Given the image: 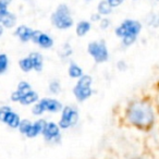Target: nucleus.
<instances>
[{
    "instance_id": "5",
    "label": "nucleus",
    "mask_w": 159,
    "mask_h": 159,
    "mask_svg": "<svg viewBox=\"0 0 159 159\" xmlns=\"http://www.w3.org/2000/svg\"><path fill=\"white\" fill-rule=\"evenodd\" d=\"M89 53L94 58L96 62L102 63L108 59V49L104 42H93L87 47Z\"/></svg>"
},
{
    "instance_id": "26",
    "label": "nucleus",
    "mask_w": 159,
    "mask_h": 159,
    "mask_svg": "<svg viewBox=\"0 0 159 159\" xmlns=\"http://www.w3.org/2000/svg\"><path fill=\"white\" fill-rule=\"evenodd\" d=\"M2 33H3V29H2V25L0 24V36L2 35Z\"/></svg>"
},
{
    "instance_id": "16",
    "label": "nucleus",
    "mask_w": 159,
    "mask_h": 159,
    "mask_svg": "<svg viewBox=\"0 0 159 159\" xmlns=\"http://www.w3.org/2000/svg\"><path fill=\"white\" fill-rule=\"evenodd\" d=\"M30 58L32 59L33 62V66L36 71H42L43 69V57L40 53L38 52H33L30 55Z\"/></svg>"
},
{
    "instance_id": "21",
    "label": "nucleus",
    "mask_w": 159,
    "mask_h": 159,
    "mask_svg": "<svg viewBox=\"0 0 159 159\" xmlns=\"http://www.w3.org/2000/svg\"><path fill=\"white\" fill-rule=\"evenodd\" d=\"M8 57L5 53H0V74L1 73H5L8 69Z\"/></svg>"
},
{
    "instance_id": "22",
    "label": "nucleus",
    "mask_w": 159,
    "mask_h": 159,
    "mask_svg": "<svg viewBox=\"0 0 159 159\" xmlns=\"http://www.w3.org/2000/svg\"><path fill=\"white\" fill-rule=\"evenodd\" d=\"M147 24L154 27L159 26V14H150L147 20Z\"/></svg>"
},
{
    "instance_id": "9",
    "label": "nucleus",
    "mask_w": 159,
    "mask_h": 159,
    "mask_svg": "<svg viewBox=\"0 0 159 159\" xmlns=\"http://www.w3.org/2000/svg\"><path fill=\"white\" fill-rule=\"evenodd\" d=\"M0 120L5 122V123H7L11 128H18L21 123L19 116L16 112H13L11 110V108L6 106L0 108Z\"/></svg>"
},
{
    "instance_id": "25",
    "label": "nucleus",
    "mask_w": 159,
    "mask_h": 159,
    "mask_svg": "<svg viewBox=\"0 0 159 159\" xmlns=\"http://www.w3.org/2000/svg\"><path fill=\"white\" fill-rule=\"evenodd\" d=\"M110 25V21L108 20V19H104V20L102 21V29H107V27Z\"/></svg>"
},
{
    "instance_id": "2",
    "label": "nucleus",
    "mask_w": 159,
    "mask_h": 159,
    "mask_svg": "<svg viewBox=\"0 0 159 159\" xmlns=\"http://www.w3.org/2000/svg\"><path fill=\"white\" fill-rule=\"evenodd\" d=\"M141 32V24L137 21L126 20L116 30V33L122 38V44L124 46H130L135 42L137 35Z\"/></svg>"
},
{
    "instance_id": "28",
    "label": "nucleus",
    "mask_w": 159,
    "mask_h": 159,
    "mask_svg": "<svg viewBox=\"0 0 159 159\" xmlns=\"http://www.w3.org/2000/svg\"><path fill=\"white\" fill-rule=\"evenodd\" d=\"M136 159H139V158H136Z\"/></svg>"
},
{
    "instance_id": "19",
    "label": "nucleus",
    "mask_w": 159,
    "mask_h": 159,
    "mask_svg": "<svg viewBox=\"0 0 159 159\" xmlns=\"http://www.w3.org/2000/svg\"><path fill=\"white\" fill-rule=\"evenodd\" d=\"M69 75L71 77H80L82 75V69L80 68L77 64L71 63L70 68H69Z\"/></svg>"
},
{
    "instance_id": "24",
    "label": "nucleus",
    "mask_w": 159,
    "mask_h": 159,
    "mask_svg": "<svg viewBox=\"0 0 159 159\" xmlns=\"http://www.w3.org/2000/svg\"><path fill=\"white\" fill-rule=\"evenodd\" d=\"M106 1L111 6V7H118V6H120L122 2H123L124 0H106Z\"/></svg>"
},
{
    "instance_id": "20",
    "label": "nucleus",
    "mask_w": 159,
    "mask_h": 159,
    "mask_svg": "<svg viewBox=\"0 0 159 159\" xmlns=\"http://www.w3.org/2000/svg\"><path fill=\"white\" fill-rule=\"evenodd\" d=\"M111 9H112V7H111V6L107 2L106 0H104V1H100L99 5H98V12H99L100 14H109V13H111Z\"/></svg>"
},
{
    "instance_id": "6",
    "label": "nucleus",
    "mask_w": 159,
    "mask_h": 159,
    "mask_svg": "<svg viewBox=\"0 0 159 159\" xmlns=\"http://www.w3.org/2000/svg\"><path fill=\"white\" fill-rule=\"evenodd\" d=\"M46 122L43 121V120H39V121L35 122V123H31L30 121H22L19 125L20 128V131L25 134L29 137H34L36 135H38L40 132H43V129H44V125Z\"/></svg>"
},
{
    "instance_id": "23",
    "label": "nucleus",
    "mask_w": 159,
    "mask_h": 159,
    "mask_svg": "<svg viewBox=\"0 0 159 159\" xmlns=\"http://www.w3.org/2000/svg\"><path fill=\"white\" fill-rule=\"evenodd\" d=\"M49 89H50L51 93L53 94H58L60 92V84L58 81H52L49 85Z\"/></svg>"
},
{
    "instance_id": "8",
    "label": "nucleus",
    "mask_w": 159,
    "mask_h": 159,
    "mask_svg": "<svg viewBox=\"0 0 159 159\" xmlns=\"http://www.w3.org/2000/svg\"><path fill=\"white\" fill-rule=\"evenodd\" d=\"M11 0H0V23L6 27H12L16 24V16L8 11Z\"/></svg>"
},
{
    "instance_id": "27",
    "label": "nucleus",
    "mask_w": 159,
    "mask_h": 159,
    "mask_svg": "<svg viewBox=\"0 0 159 159\" xmlns=\"http://www.w3.org/2000/svg\"><path fill=\"white\" fill-rule=\"evenodd\" d=\"M93 20L94 21H96V20H99V16H93Z\"/></svg>"
},
{
    "instance_id": "29",
    "label": "nucleus",
    "mask_w": 159,
    "mask_h": 159,
    "mask_svg": "<svg viewBox=\"0 0 159 159\" xmlns=\"http://www.w3.org/2000/svg\"><path fill=\"white\" fill-rule=\"evenodd\" d=\"M158 1H159V0H158Z\"/></svg>"
},
{
    "instance_id": "17",
    "label": "nucleus",
    "mask_w": 159,
    "mask_h": 159,
    "mask_svg": "<svg viewBox=\"0 0 159 159\" xmlns=\"http://www.w3.org/2000/svg\"><path fill=\"white\" fill-rule=\"evenodd\" d=\"M91 30V24L86 21H82V22H80L77 24V27H76V34L79 36H84L86 35L87 32Z\"/></svg>"
},
{
    "instance_id": "15",
    "label": "nucleus",
    "mask_w": 159,
    "mask_h": 159,
    "mask_svg": "<svg viewBox=\"0 0 159 159\" xmlns=\"http://www.w3.org/2000/svg\"><path fill=\"white\" fill-rule=\"evenodd\" d=\"M37 98H38L37 94H36L34 91H32V89H30L29 92H26V93L23 94V95L21 96V98H20L19 102L23 105H30V104L35 102L36 100H37Z\"/></svg>"
},
{
    "instance_id": "11",
    "label": "nucleus",
    "mask_w": 159,
    "mask_h": 159,
    "mask_svg": "<svg viewBox=\"0 0 159 159\" xmlns=\"http://www.w3.org/2000/svg\"><path fill=\"white\" fill-rule=\"evenodd\" d=\"M43 134L44 137L48 142H57L60 139V132L59 128L53 122H48L45 123L44 129H43Z\"/></svg>"
},
{
    "instance_id": "14",
    "label": "nucleus",
    "mask_w": 159,
    "mask_h": 159,
    "mask_svg": "<svg viewBox=\"0 0 159 159\" xmlns=\"http://www.w3.org/2000/svg\"><path fill=\"white\" fill-rule=\"evenodd\" d=\"M30 89H31V85H30L29 83L21 82L18 86V89L12 94V100H14V102H19L20 98H21V96H22L23 94L26 93V92H29Z\"/></svg>"
},
{
    "instance_id": "12",
    "label": "nucleus",
    "mask_w": 159,
    "mask_h": 159,
    "mask_svg": "<svg viewBox=\"0 0 159 159\" xmlns=\"http://www.w3.org/2000/svg\"><path fill=\"white\" fill-rule=\"evenodd\" d=\"M32 40H33L34 43H36V44H38L40 47H43V48H50L53 45V40L50 36L45 33H42V32H38V31L37 32L34 31Z\"/></svg>"
},
{
    "instance_id": "7",
    "label": "nucleus",
    "mask_w": 159,
    "mask_h": 159,
    "mask_svg": "<svg viewBox=\"0 0 159 159\" xmlns=\"http://www.w3.org/2000/svg\"><path fill=\"white\" fill-rule=\"evenodd\" d=\"M62 108L61 104L55 99H43L39 102V104L35 105L33 108L34 115H42L44 111H51V112H57Z\"/></svg>"
},
{
    "instance_id": "3",
    "label": "nucleus",
    "mask_w": 159,
    "mask_h": 159,
    "mask_svg": "<svg viewBox=\"0 0 159 159\" xmlns=\"http://www.w3.org/2000/svg\"><path fill=\"white\" fill-rule=\"evenodd\" d=\"M52 24L60 30H66L72 26L73 20L70 14V10L66 5H60L51 16Z\"/></svg>"
},
{
    "instance_id": "18",
    "label": "nucleus",
    "mask_w": 159,
    "mask_h": 159,
    "mask_svg": "<svg viewBox=\"0 0 159 159\" xmlns=\"http://www.w3.org/2000/svg\"><path fill=\"white\" fill-rule=\"evenodd\" d=\"M20 66H21V69H22L24 72H30V71L32 70V69H34V66H33V62H32V59L30 58V56L29 57H25V58H23L22 60H21L20 62Z\"/></svg>"
},
{
    "instance_id": "10",
    "label": "nucleus",
    "mask_w": 159,
    "mask_h": 159,
    "mask_svg": "<svg viewBox=\"0 0 159 159\" xmlns=\"http://www.w3.org/2000/svg\"><path fill=\"white\" fill-rule=\"evenodd\" d=\"M77 111L72 107H64L62 111L61 119H60V126L63 129H66L71 125H74L77 122Z\"/></svg>"
},
{
    "instance_id": "1",
    "label": "nucleus",
    "mask_w": 159,
    "mask_h": 159,
    "mask_svg": "<svg viewBox=\"0 0 159 159\" xmlns=\"http://www.w3.org/2000/svg\"><path fill=\"white\" fill-rule=\"evenodd\" d=\"M129 119L133 124L139 126H148L154 121V113L152 110L145 102H137L131 105L129 108Z\"/></svg>"
},
{
    "instance_id": "4",
    "label": "nucleus",
    "mask_w": 159,
    "mask_h": 159,
    "mask_svg": "<svg viewBox=\"0 0 159 159\" xmlns=\"http://www.w3.org/2000/svg\"><path fill=\"white\" fill-rule=\"evenodd\" d=\"M92 77L91 76H82L79 80L76 86L74 89V95L76 96L77 100L83 102L87 99L92 95Z\"/></svg>"
},
{
    "instance_id": "13",
    "label": "nucleus",
    "mask_w": 159,
    "mask_h": 159,
    "mask_svg": "<svg viewBox=\"0 0 159 159\" xmlns=\"http://www.w3.org/2000/svg\"><path fill=\"white\" fill-rule=\"evenodd\" d=\"M16 34L18 35V37L20 38L22 42H27V40H31L32 37H33V34H34V31L31 30L30 27L27 26H19L16 31Z\"/></svg>"
}]
</instances>
